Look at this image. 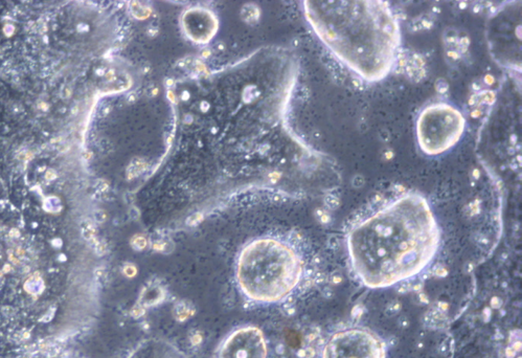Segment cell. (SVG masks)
I'll list each match as a JSON object with an SVG mask.
<instances>
[{
	"instance_id": "277c9868",
	"label": "cell",
	"mask_w": 522,
	"mask_h": 358,
	"mask_svg": "<svg viewBox=\"0 0 522 358\" xmlns=\"http://www.w3.org/2000/svg\"><path fill=\"white\" fill-rule=\"evenodd\" d=\"M465 128L464 114L455 105L431 103L421 111L416 123L418 147L429 157L443 155L460 142Z\"/></svg>"
},
{
	"instance_id": "ba28073f",
	"label": "cell",
	"mask_w": 522,
	"mask_h": 358,
	"mask_svg": "<svg viewBox=\"0 0 522 358\" xmlns=\"http://www.w3.org/2000/svg\"><path fill=\"white\" fill-rule=\"evenodd\" d=\"M131 358H184L175 348L160 342H150L140 347Z\"/></svg>"
},
{
	"instance_id": "6da1fadb",
	"label": "cell",
	"mask_w": 522,
	"mask_h": 358,
	"mask_svg": "<svg viewBox=\"0 0 522 358\" xmlns=\"http://www.w3.org/2000/svg\"><path fill=\"white\" fill-rule=\"evenodd\" d=\"M440 242L433 208L415 191L372 202L345 234L352 269L371 289H389L417 276L433 262Z\"/></svg>"
},
{
	"instance_id": "5b68a950",
	"label": "cell",
	"mask_w": 522,
	"mask_h": 358,
	"mask_svg": "<svg viewBox=\"0 0 522 358\" xmlns=\"http://www.w3.org/2000/svg\"><path fill=\"white\" fill-rule=\"evenodd\" d=\"M323 358H387V344L370 329H345L329 338Z\"/></svg>"
},
{
	"instance_id": "7a4b0ae2",
	"label": "cell",
	"mask_w": 522,
	"mask_h": 358,
	"mask_svg": "<svg viewBox=\"0 0 522 358\" xmlns=\"http://www.w3.org/2000/svg\"><path fill=\"white\" fill-rule=\"evenodd\" d=\"M307 10L323 45L365 82L384 80L397 65L402 35L389 2L311 1L307 2Z\"/></svg>"
},
{
	"instance_id": "3957f363",
	"label": "cell",
	"mask_w": 522,
	"mask_h": 358,
	"mask_svg": "<svg viewBox=\"0 0 522 358\" xmlns=\"http://www.w3.org/2000/svg\"><path fill=\"white\" fill-rule=\"evenodd\" d=\"M303 261L294 248L275 240L252 243L240 254L237 279L240 289L255 302L283 300L297 286Z\"/></svg>"
},
{
	"instance_id": "8992f818",
	"label": "cell",
	"mask_w": 522,
	"mask_h": 358,
	"mask_svg": "<svg viewBox=\"0 0 522 358\" xmlns=\"http://www.w3.org/2000/svg\"><path fill=\"white\" fill-rule=\"evenodd\" d=\"M510 6L502 9L501 12L495 14L491 21L489 30L492 36L489 41L491 47L497 43H502L493 52L495 58L501 60L504 67H521V8L517 9L514 15L511 14Z\"/></svg>"
},
{
	"instance_id": "52a82bcc",
	"label": "cell",
	"mask_w": 522,
	"mask_h": 358,
	"mask_svg": "<svg viewBox=\"0 0 522 358\" xmlns=\"http://www.w3.org/2000/svg\"><path fill=\"white\" fill-rule=\"evenodd\" d=\"M265 338L255 327H244L231 333L220 348L218 358H267Z\"/></svg>"
}]
</instances>
